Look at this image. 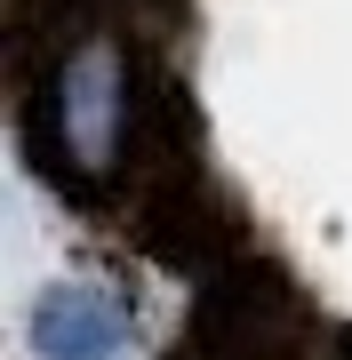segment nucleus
<instances>
[{
    "label": "nucleus",
    "instance_id": "nucleus-1",
    "mask_svg": "<svg viewBox=\"0 0 352 360\" xmlns=\"http://www.w3.org/2000/svg\"><path fill=\"white\" fill-rule=\"evenodd\" d=\"M32 345L48 360H105L120 345V312L89 288H56L48 304L32 312Z\"/></svg>",
    "mask_w": 352,
    "mask_h": 360
}]
</instances>
